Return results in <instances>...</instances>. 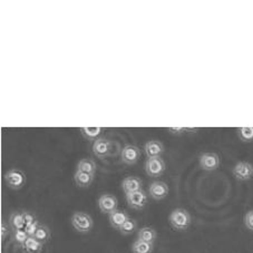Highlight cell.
<instances>
[{
    "label": "cell",
    "mask_w": 253,
    "mask_h": 253,
    "mask_svg": "<svg viewBox=\"0 0 253 253\" xmlns=\"http://www.w3.org/2000/svg\"><path fill=\"white\" fill-rule=\"evenodd\" d=\"M153 244L141 241V240H136L132 246V251L133 253H152L153 252Z\"/></svg>",
    "instance_id": "obj_20"
},
{
    "label": "cell",
    "mask_w": 253,
    "mask_h": 253,
    "mask_svg": "<svg viewBox=\"0 0 253 253\" xmlns=\"http://www.w3.org/2000/svg\"><path fill=\"white\" fill-rule=\"evenodd\" d=\"M72 225L77 232L88 233L94 226V221L89 214L85 212H75L72 216Z\"/></svg>",
    "instance_id": "obj_2"
},
{
    "label": "cell",
    "mask_w": 253,
    "mask_h": 253,
    "mask_svg": "<svg viewBox=\"0 0 253 253\" xmlns=\"http://www.w3.org/2000/svg\"><path fill=\"white\" fill-rule=\"evenodd\" d=\"M234 177L239 181H249L253 178V164L249 162H238L232 169Z\"/></svg>",
    "instance_id": "obj_7"
},
{
    "label": "cell",
    "mask_w": 253,
    "mask_h": 253,
    "mask_svg": "<svg viewBox=\"0 0 253 253\" xmlns=\"http://www.w3.org/2000/svg\"><path fill=\"white\" fill-rule=\"evenodd\" d=\"M77 171L88 173L94 175L96 172V164L93 160L90 159H83L77 164Z\"/></svg>",
    "instance_id": "obj_18"
},
{
    "label": "cell",
    "mask_w": 253,
    "mask_h": 253,
    "mask_svg": "<svg viewBox=\"0 0 253 253\" xmlns=\"http://www.w3.org/2000/svg\"><path fill=\"white\" fill-rule=\"evenodd\" d=\"M137 228H138L137 222L129 217V219L126 221L123 225H122V228L120 229V232L123 235H130L134 232H136Z\"/></svg>",
    "instance_id": "obj_24"
},
{
    "label": "cell",
    "mask_w": 253,
    "mask_h": 253,
    "mask_svg": "<svg viewBox=\"0 0 253 253\" xmlns=\"http://www.w3.org/2000/svg\"><path fill=\"white\" fill-rule=\"evenodd\" d=\"M108 219H110V223L113 228L120 230L122 228V225L129 219V216L125 211L116 210L115 212H113L112 214H110Z\"/></svg>",
    "instance_id": "obj_14"
},
{
    "label": "cell",
    "mask_w": 253,
    "mask_h": 253,
    "mask_svg": "<svg viewBox=\"0 0 253 253\" xmlns=\"http://www.w3.org/2000/svg\"><path fill=\"white\" fill-rule=\"evenodd\" d=\"M220 156L217 155L216 153H202L200 155L199 159V164L202 169L207 172H213L215 169H219L220 167Z\"/></svg>",
    "instance_id": "obj_4"
},
{
    "label": "cell",
    "mask_w": 253,
    "mask_h": 253,
    "mask_svg": "<svg viewBox=\"0 0 253 253\" xmlns=\"http://www.w3.org/2000/svg\"><path fill=\"white\" fill-rule=\"evenodd\" d=\"M50 235H51V233H50L49 228L43 224H41L39 225L38 230L36 231V233H35L34 238H36L41 243L45 244L50 240Z\"/></svg>",
    "instance_id": "obj_21"
},
{
    "label": "cell",
    "mask_w": 253,
    "mask_h": 253,
    "mask_svg": "<svg viewBox=\"0 0 253 253\" xmlns=\"http://www.w3.org/2000/svg\"><path fill=\"white\" fill-rule=\"evenodd\" d=\"M165 162L162 158L147 159L145 163V171L148 176L151 177H160L165 172Z\"/></svg>",
    "instance_id": "obj_5"
},
{
    "label": "cell",
    "mask_w": 253,
    "mask_h": 253,
    "mask_svg": "<svg viewBox=\"0 0 253 253\" xmlns=\"http://www.w3.org/2000/svg\"><path fill=\"white\" fill-rule=\"evenodd\" d=\"M8 234H9V228H8V225L5 223V222H1V239L5 240Z\"/></svg>",
    "instance_id": "obj_30"
},
{
    "label": "cell",
    "mask_w": 253,
    "mask_h": 253,
    "mask_svg": "<svg viewBox=\"0 0 253 253\" xmlns=\"http://www.w3.org/2000/svg\"><path fill=\"white\" fill-rule=\"evenodd\" d=\"M112 144L107 138H97L94 142L93 152L99 159H105L111 153Z\"/></svg>",
    "instance_id": "obj_11"
},
{
    "label": "cell",
    "mask_w": 253,
    "mask_h": 253,
    "mask_svg": "<svg viewBox=\"0 0 253 253\" xmlns=\"http://www.w3.org/2000/svg\"><path fill=\"white\" fill-rule=\"evenodd\" d=\"M126 201L130 209L133 210H143L147 204V194L144 190H139L134 193L126 194Z\"/></svg>",
    "instance_id": "obj_6"
},
{
    "label": "cell",
    "mask_w": 253,
    "mask_h": 253,
    "mask_svg": "<svg viewBox=\"0 0 253 253\" xmlns=\"http://www.w3.org/2000/svg\"><path fill=\"white\" fill-rule=\"evenodd\" d=\"M169 223L172 228L176 231H185L191 225V215L184 209H175L169 214Z\"/></svg>",
    "instance_id": "obj_1"
},
{
    "label": "cell",
    "mask_w": 253,
    "mask_h": 253,
    "mask_svg": "<svg viewBox=\"0 0 253 253\" xmlns=\"http://www.w3.org/2000/svg\"><path fill=\"white\" fill-rule=\"evenodd\" d=\"M243 222H244V225H246V228L248 230L253 231V210L246 213Z\"/></svg>",
    "instance_id": "obj_27"
},
{
    "label": "cell",
    "mask_w": 253,
    "mask_h": 253,
    "mask_svg": "<svg viewBox=\"0 0 253 253\" xmlns=\"http://www.w3.org/2000/svg\"><path fill=\"white\" fill-rule=\"evenodd\" d=\"M81 132L86 139L88 141H96L97 137L103 132L102 127H81Z\"/></svg>",
    "instance_id": "obj_22"
},
{
    "label": "cell",
    "mask_w": 253,
    "mask_h": 253,
    "mask_svg": "<svg viewBox=\"0 0 253 253\" xmlns=\"http://www.w3.org/2000/svg\"><path fill=\"white\" fill-rule=\"evenodd\" d=\"M23 216H24V220H25V224L26 225L32 224V223H34V222L37 221L36 216H35L33 213H30L28 211H23Z\"/></svg>",
    "instance_id": "obj_29"
},
{
    "label": "cell",
    "mask_w": 253,
    "mask_h": 253,
    "mask_svg": "<svg viewBox=\"0 0 253 253\" xmlns=\"http://www.w3.org/2000/svg\"><path fill=\"white\" fill-rule=\"evenodd\" d=\"M139 156H141V151L139 148L134 145H126L121 153L122 162L126 165H134L138 162Z\"/></svg>",
    "instance_id": "obj_10"
},
{
    "label": "cell",
    "mask_w": 253,
    "mask_h": 253,
    "mask_svg": "<svg viewBox=\"0 0 253 253\" xmlns=\"http://www.w3.org/2000/svg\"><path fill=\"white\" fill-rule=\"evenodd\" d=\"M9 225H10L11 231L25 230L26 224L23 216V212H18V211L12 212L9 216Z\"/></svg>",
    "instance_id": "obj_16"
},
{
    "label": "cell",
    "mask_w": 253,
    "mask_h": 253,
    "mask_svg": "<svg viewBox=\"0 0 253 253\" xmlns=\"http://www.w3.org/2000/svg\"><path fill=\"white\" fill-rule=\"evenodd\" d=\"M145 154L147 159H155V158H161L162 154L164 153V145L160 141H148L145 144Z\"/></svg>",
    "instance_id": "obj_12"
},
{
    "label": "cell",
    "mask_w": 253,
    "mask_h": 253,
    "mask_svg": "<svg viewBox=\"0 0 253 253\" xmlns=\"http://www.w3.org/2000/svg\"><path fill=\"white\" fill-rule=\"evenodd\" d=\"M156 238H158V233H156V231L153 228H151V226H144L141 230H138L137 240L154 244V242L156 241Z\"/></svg>",
    "instance_id": "obj_15"
},
{
    "label": "cell",
    "mask_w": 253,
    "mask_h": 253,
    "mask_svg": "<svg viewBox=\"0 0 253 253\" xmlns=\"http://www.w3.org/2000/svg\"><path fill=\"white\" fill-rule=\"evenodd\" d=\"M237 133L239 138L244 143H251L253 142V127L250 126H246V127H239L237 128Z\"/></svg>",
    "instance_id": "obj_23"
},
{
    "label": "cell",
    "mask_w": 253,
    "mask_h": 253,
    "mask_svg": "<svg viewBox=\"0 0 253 253\" xmlns=\"http://www.w3.org/2000/svg\"><path fill=\"white\" fill-rule=\"evenodd\" d=\"M74 180H75L77 186L85 189V187H88L91 185V183L94 181V175H91V174L88 173L76 171L75 175H74Z\"/></svg>",
    "instance_id": "obj_17"
},
{
    "label": "cell",
    "mask_w": 253,
    "mask_h": 253,
    "mask_svg": "<svg viewBox=\"0 0 253 253\" xmlns=\"http://www.w3.org/2000/svg\"><path fill=\"white\" fill-rule=\"evenodd\" d=\"M5 182L12 190H20L26 184V175L18 169H11L5 174Z\"/></svg>",
    "instance_id": "obj_3"
},
{
    "label": "cell",
    "mask_w": 253,
    "mask_h": 253,
    "mask_svg": "<svg viewBox=\"0 0 253 253\" xmlns=\"http://www.w3.org/2000/svg\"><path fill=\"white\" fill-rule=\"evenodd\" d=\"M148 194L155 201H162L169 194V185L162 181H155L148 187Z\"/></svg>",
    "instance_id": "obj_9"
},
{
    "label": "cell",
    "mask_w": 253,
    "mask_h": 253,
    "mask_svg": "<svg viewBox=\"0 0 253 253\" xmlns=\"http://www.w3.org/2000/svg\"><path fill=\"white\" fill-rule=\"evenodd\" d=\"M39 225H41V223H39L38 221H36V222H34V223H32V224L26 225L25 231H26V232H27V234L29 235V237H34L35 233H36V231L39 228Z\"/></svg>",
    "instance_id": "obj_28"
},
{
    "label": "cell",
    "mask_w": 253,
    "mask_h": 253,
    "mask_svg": "<svg viewBox=\"0 0 253 253\" xmlns=\"http://www.w3.org/2000/svg\"><path fill=\"white\" fill-rule=\"evenodd\" d=\"M143 182L137 176H128L125 177L123 182H122V189L125 192V194L134 193L139 190H143Z\"/></svg>",
    "instance_id": "obj_13"
},
{
    "label": "cell",
    "mask_w": 253,
    "mask_h": 253,
    "mask_svg": "<svg viewBox=\"0 0 253 253\" xmlns=\"http://www.w3.org/2000/svg\"><path fill=\"white\" fill-rule=\"evenodd\" d=\"M119 201L113 194H103L98 200V208L104 214H112L117 210Z\"/></svg>",
    "instance_id": "obj_8"
},
{
    "label": "cell",
    "mask_w": 253,
    "mask_h": 253,
    "mask_svg": "<svg viewBox=\"0 0 253 253\" xmlns=\"http://www.w3.org/2000/svg\"><path fill=\"white\" fill-rule=\"evenodd\" d=\"M28 238H29V235L27 234V232H26L25 230L12 231V240H14L17 244H21V246H24Z\"/></svg>",
    "instance_id": "obj_25"
},
{
    "label": "cell",
    "mask_w": 253,
    "mask_h": 253,
    "mask_svg": "<svg viewBox=\"0 0 253 253\" xmlns=\"http://www.w3.org/2000/svg\"><path fill=\"white\" fill-rule=\"evenodd\" d=\"M168 130L173 135H182L185 133H195L199 128H190V127H169Z\"/></svg>",
    "instance_id": "obj_26"
},
{
    "label": "cell",
    "mask_w": 253,
    "mask_h": 253,
    "mask_svg": "<svg viewBox=\"0 0 253 253\" xmlns=\"http://www.w3.org/2000/svg\"><path fill=\"white\" fill-rule=\"evenodd\" d=\"M42 246L43 244L39 242L36 238L29 237L27 241L25 242L24 248L28 253H41L42 250Z\"/></svg>",
    "instance_id": "obj_19"
}]
</instances>
